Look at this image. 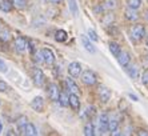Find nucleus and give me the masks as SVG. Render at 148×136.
<instances>
[{
    "label": "nucleus",
    "instance_id": "nucleus-1",
    "mask_svg": "<svg viewBox=\"0 0 148 136\" xmlns=\"http://www.w3.org/2000/svg\"><path fill=\"white\" fill-rule=\"evenodd\" d=\"M82 82L83 84L88 85V87H92V85L96 84L97 82V78H96V73L93 71H91V69H86L84 72H82Z\"/></svg>",
    "mask_w": 148,
    "mask_h": 136
},
{
    "label": "nucleus",
    "instance_id": "nucleus-2",
    "mask_svg": "<svg viewBox=\"0 0 148 136\" xmlns=\"http://www.w3.org/2000/svg\"><path fill=\"white\" fill-rule=\"evenodd\" d=\"M131 36L135 41H140L144 39L145 36V28L144 25H141V24H136L134 27L131 28Z\"/></svg>",
    "mask_w": 148,
    "mask_h": 136
},
{
    "label": "nucleus",
    "instance_id": "nucleus-3",
    "mask_svg": "<svg viewBox=\"0 0 148 136\" xmlns=\"http://www.w3.org/2000/svg\"><path fill=\"white\" fill-rule=\"evenodd\" d=\"M34 83L36 87H43L45 83V76L40 68H35L34 69Z\"/></svg>",
    "mask_w": 148,
    "mask_h": 136
},
{
    "label": "nucleus",
    "instance_id": "nucleus-4",
    "mask_svg": "<svg viewBox=\"0 0 148 136\" xmlns=\"http://www.w3.org/2000/svg\"><path fill=\"white\" fill-rule=\"evenodd\" d=\"M108 122H110V117H108L107 113L106 112L100 113V116H99V128H97L99 132L97 133H103V132H106V131H108Z\"/></svg>",
    "mask_w": 148,
    "mask_h": 136
},
{
    "label": "nucleus",
    "instance_id": "nucleus-5",
    "mask_svg": "<svg viewBox=\"0 0 148 136\" xmlns=\"http://www.w3.org/2000/svg\"><path fill=\"white\" fill-rule=\"evenodd\" d=\"M68 73L72 78H79L82 75V65H80V63H77V61L71 63L68 65Z\"/></svg>",
    "mask_w": 148,
    "mask_h": 136
},
{
    "label": "nucleus",
    "instance_id": "nucleus-6",
    "mask_svg": "<svg viewBox=\"0 0 148 136\" xmlns=\"http://www.w3.org/2000/svg\"><path fill=\"white\" fill-rule=\"evenodd\" d=\"M15 48H16L17 52L23 54V52L28 48V41L25 40L23 36H17V38L15 39Z\"/></svg>",
    "mask_w": 148,
    "mask_h": 136
},
{
    "label": "nucleus",
    "instance_id": "nucleus-7",
    "mask_svg": "<svg viewBox=\"0 0 148 136\" xmlns=\"http://www.w3.org/2000/svg\"><path fill=\"white\" fill-rule=\"evenodd\" d=\"M31 108L35 109V111H38V112H41L43 108H44V99L41 98V96H36L31 102Z\"/></svg>",
    "mask_w": 148,
    "mask_h": 136
},
{
    "label": "nucleus",
    "instance_id": "nucleus-8",
    "mask_svg": "<svg viewBox=\"0 0 148 136\" xmlns=\"http://www.w3.org/2000/svg\"><path fill=\"white\" fill-rule=\"evenodd\" d=\"M41 54H43L44 63H47V64H53V63H55V55H53V52H52L49 48H43V49H41Z\"/></svg>",
    "mask_w": 148,
    "mask_h": 136
},
{
    "label": "nucleus",
    "instance_id": "nucleus-9",
    "mask_svg": "<svg viewBox=\"0 0 148 136\" xmlns=\"http://www.w3.org/2000/svg\"><path fill=\"white\" fill-rule=\"evenodd\" d=\"M21 135H25V136H36L38 135V129L36 127L32 124V123H27L24 126V128L21 129Z\"/></svg>",
    "mask_w": 148,
    "mask_h": 136
},
{
    "label": "nucleus",
    "instance_id": "nucleus-10",
    "mask_svg": "<svg viewBox=\"0 0 148 136\" xmlns=\"http://www.w3.org/2000/svg\"><path fill=\"white\" fill-rule=\"evenodd\" d=\"M99 98H100V100H101V103H107L111 99V91L107 87L100 85L99 87Z\"/></svg>",
    "mask_w": 148,
    "mask_h": 136
},
{
    "label": "nucleus",
    "instance_id": "nucleus-11",
    "mask_svg": "<svg viewBox=\"0 0 148 136\" xmlns=\"http://www.w3.org/2000/svg\"><path fill=\"white\" fill-rule=\"evenodd\" d=\"M48 96L51 100H53V102H58L59 100V96H60V91H59L58 85L56 84H49L48 87Z\"/></svg>",
    "mask_w": 148,
    "mask_h": 136
},
{
    "label": "nucleus",
    "instance_id": "nucleus-12",
    "mask_svg": "<svg viewBox=\"0 0 148 136\" xmlns=\"http://www.w3.org/2000/svg\"><path fill=\"white\" fill-rule=\"evenodd\" d=\"M117 61L121 67H128L130 65V61H131V58H130V54L128 52H120L119 56H117Z\"/></svg>",
    "mask_w": 148,
    "mask_h": 136
},
{
    "label": "nucleus",
    "instance_id": "nucleus-13",
    "mask_svg": "<svg viewBox=\"0 0 148 136\" xmlns=\"http://www.w3.org/2000/svg\"><path fill=\"white\" fill-rule=\"evenodd\" d=\"M69 106L73 111H79L80 109V100H79V96L76 93H71L69 95Z\"/></svg>",
    "mask_w": 148,
    "mask_h": 136
},
{
    "label": "nucleus",
    "instance_id": "nucleus-14",
    "mask_svg": "<svg viewBox=\"0 0 148 136\" xmlns=\"http://www.w3.org/2000/svg\"><path fill=\"white\" fill-rule=\"evenodd\" d=\"M66 83H67V87H68V89L71 91V93H76V95H79V93H80V89H79V87H77V84L73 82L72 76L67 79Z\"/></svg>",
    "mask_w": 148,
    "mask_h": 136
},
{
    "label": "nucleus",
    "instance_id": "nucleus-15",
    "mask_svg": "<svg viewBox=\"0 0 148 136\" xmlns=\"http://www.w3.org/2000/svg\"><path fill=\"white\" fill-rule=\"evenodd\" d=\"M14 8V4L11 0H1L0 1V11H3V12H11Z\"/></svg>",
    "mask_w": 148,
    "mask_h": 136
},
{
    "label": "nucleus",
    "instance_id": "nucleus-16",
    "mask_svg": "<svg viewBox=\"0 0 148 136\" xmlns=\"http://www.w3.org/2000/svg\"><path fill=\"white\" fill-rule=\"evenodd\" d=\"M110 51H111V54L114 55L115 58H117L119 56V54L121 52V49H120V45L117 44L116 41H110Z\"/></svg>",
    "mask_w": 148,
    "mask_h": 136
},
{
    "label": "nucleus",
    "instance_id": "nucleus-17",
    "mask_svg": "<svg viewBox=\"0 0 148 136\" xmlns=\"http://www.w3.org/2000/svg\"><path fill=\"white\" fill-rule=\"evenodd\" d=\"M82 43H83V45H84V48H86L90 54H95V47L91 44V41L88 40V38H87V36H84V35L82 36Z\"/></svg>",
    "mask_w": 148,
    "mask_h": 136
},
{
    "label": "nucleus",
    "instance_id": "nucleus-18",
    "mask_svg": "<svg viewBox=\"0 0 148 136\" xmlns=\"http://www.w3.org/2000/svg\"><path fill=\"white\" fill-rule=\"evenodd\" d=\"M125 17H127L128 20H131V21H135V20H138V10H132V8H128L127 11H125Z\"/></svg>",
    "mask_w": 148,
    "mask_h": 136
},
{
    "label": "nucleus",
    "instance_id": "nucleus-19",
    "mask_svg": "<svg viewBox=\"0 0 148 136\" xmlns=\"http://www.w3.org/2000/svg\"><path fill=\"white\" fill-rule=\"evenodd\" d=\"M117 4H119V1H117V0H106V1L103 3V8H104V10L112 11V10H115V8L117 7Z\"/></svg>",
    "mask_w": 148,
    "mask_h": 136
},
{
    "label": "nucleus",
    "instance_id": "nucleus-20",
    "mask_svg": "<svg viewBox=\"0 0 148 136\" xmlns=\"http://www.w3.org/2000/svg\"><path fill=\"white\" fill-rule=\"evenodd\" d=\"M58 102L60 103V106H63V107L69 106V96L67 95L66 92H60V96H59Z\"/></svg>",
    "mask_w": 148,
    "mask_h": 136
},
{
    "label": "nucleus",
    "instance_id": "nucleus-21",
    "mask_svg": "<svg viewBox=\"0 0 148 136\" xmlns=\"http://www.w3.org/2000/svg\"><path fill=\"white\" fill-rule=\"evenodd\" d=\"M95 127H93V124L91 122H88L86 124V126H84V135L86 136H93L95 135Z\"/></svg>",
    "mask_w": 148,
    "mask_h": 136
},
{
    "label": "nucleus",
    "instance_id": "nucleus-22",
    "mask_svg": "<svg viewBox=\"0 0 148 136\" xmlns=\"http://www.w3.org/2000/svg\"><path fill=\"white\" fill-rule=\"evenodd\" d=\"M67 38H68V35H67L66 31H63V30H59L58 32L55 34V39H56V41H59V43H63V41H66Z\"/></svg>",
    "mask_w": 148,
    "mask_h": 136
},
{
    "label": "nucleus",
    "instance_id": "nucleus-23",
    "mask_svg": "<svg viewBox=\"0 0 148 136\" xmlns=\"http://www.w3.org/2000/svg\"><path fill=\"white\" fill-rule=\"evenodd\" d=\"M14 7H16L17 10H25L27 8V0H11Z\"/></svg>",
    "mask_w": 148,
    "mask_h": 136
},
{
    "label": "nucleus",
    "instance_id": "nucleus-24",
    "mask_svg": "<svg viewBox=\"0 0 148 136\" xmlns=\"http://www.w3.org/2000/svg\"><path fill=\"white\" fill-rule=\"evenodd\" d=\"M128 75L131 76L134 80H136V79L139 78V68L136 67V65H132V67L128 68Z\"/></svg>",
    "mask_w": 148,
    "mask_h": 136
},
{
    "label": "nucleus",
    "instance_id": "nucleus-25",
    "mask_svg": "<svg viewBox=\"0 0 148 136\" xmlns=\"http://www.w3.org/2000/svg\"><path fill=\"white\" fill-rule=\"evenodd\" d=\"M28 123V119H27V116H20L19 119L16 120V126H17V128H19V131L21 132V129L24 128V126Z\"/></svg>",
    "mask_w": 148,
    "mask_h": 136
},
{
    "label": "nucleus",
    "instance_id": "nucleus-26",
    "mask_svg": "<svg viewBox=\"0 0 148 136\" xmlns=\"http://www.w3.org/2000/svg\"><path fill=\"white\" fill-rule=\"evenodd\" d=\"M68 4H69V10H71L72 15H73V16H77V14H79V10H77L76 0H68Z\"/></svg>",
    "mask_w": 148,
    "mask_h": 136
},
{
    "label": "nucleus",
    "instance_id": "nucleus-27",
    "mask_svg": "<svg viewBox=\"0 0 148 136\" xmlns=\"http://www.w3.org/2000/svg\"><path fill=\"white\" fill-rule=\"evenodd\" d=\"M116 129H119V122L116 119H110V122H108V131L114 132Z\"/></svg>",
    "mask_w": 148,
    "mask_h": 136
},
{
    "label": "nucleus",
    "instance_id": "nucleus-28",
    "mask_svg": "<svg viewBox=\"0 0 148 136\" xmlns=\"http://www.w3.org/2000/svg\"><path fill=\"white\" fill-rule=\"evenodd\" d=\"M128 8L132 10H139L141 7V0H128Z\"/></svg>",
    "mask_w": 148,
    "mask_h": 136
},
{
    "label": "nucleus",
    "instance_id": "nucleus-29",
    "mask_svg": "<svg viewBox=\"0 0 148 136\" xmlns=\"http://www.w3.org/2000/svg\"><path fill=\"white\" fill-rule=\"evenodd\" d=\"M11 39V32L8 30H1L0 31V40L1 41H8Z\"/></svg>",
    "mask_w": 148,
    "mask_h": 136
},
{
    "label": "nucleus",
    "instance_id": "nucleus-30",
    "mask_svg": "<svg viewBox=\"0 0 148 136\" xmlns=\"http://www.w3.org/2000/svg\"><path fill=\"white\" fill-rule=\"evenodd\" d=\"M103 24H106V25H110L111 23H112V21H114V15L112 14H107L106 15V16L103 17Z\"/></svg>",
    "mask_w": 148,
    "mask_h": 136
},
{
    "label": "nucleus",
    "instance_id": "nucleus-31",
    "mask_svg": "<svg viewBox=\"0 0 148 136\" xmlns=\"http://www.w3.org/2000/svg\"><path fill=\"white\" fill-rule=\"evenodd\" d=\"M141 83L144 85H148V69H145L143 72V75H141Z\"/></svg>",
    "mask_w": 148,
    "mask_h": 136
},
{
    "label": "nucleus",
    "instance_id": "nucleus-32",
    "mask_svg": "<svg viewBox=\"0 0 148 136\" xmlns=\"http://www.w3.org/2000/svg\"><path fill=\"white\" fill-rule=\"evenodd\" d=\"M8 89H10V87H8L7 83L3 82V80H0V92H7Z\"/></svg>",
    "mask_w": 148,
    "mask_h": 136
},
{
    "label": "nucleus",
    "instance_id": "nucleus-33",
    "mask_svg": "<svg viewBox=\"0 0 148 136\" xmlns=\"http://www.w3.org/2000/svg\"><path fill=\"white\" fill-rule=\"evenodd\" d=\"M88 36H90V39H91V40H93V41H97V40H99L96 32H95V31H92V30L88 31Z\"/></svg>",
    "mask_w": 148,
    "mask_h": 136
},
{
    "label": "nucleus",
    "instance_id": "nucleus-34",
    "mask_svg": "<svg viewBox=\"0 0 148 136\" xmlns=\"http://www.w3.org/2000/svg\"><path fill=\"white\" fill-rule=\"evenodd\" d=\"M7 71H8L7 64L4 63V60H1V59H0V72H3V73H5Z\"/></svg>",
    "mask_w": 148,
    "mask_h": 136
},
{
    "label": "nucleus",
    "instance_id": "nucleus-35",
    "mask_svg": "<svg viewBox=\"0 0 148 136\" xmlns=\"http://www.w3.org/2000/svg\"><path fill=\"white\" fill-rule=\"evenodd\" d=\"M138 135H140V136H148V131H145V129H139V131H138Z\"/></svg>",
    "mask_w": 148,
    "mask_h": 136
},
{
    "label": "nucleus",
    "instance_id": "nucleus-36",
    "mask_svg": "<svg viewBox=\"0 0 148 136\" xmlns=\"http://www.w3.org/2000/svg\"><path fill=\"white\" fill-rule=\"evenodd\" d=\"M128 96H130V99H132V100H134V102H136V100H139V99H138V96L132 95V93H130V95H128Z\"/></svg>",
    "mask_w": 148,
    "mask_h": 136
},
{
    "label": "nucleus",
    "instance_id": "nucleus-37",
    "mask_svg": "<svg viewBox=\"0 0 148 136\" xmlns=\"http://www.w3.org/2000/svg\"><path fill=\"white\" fill-rule=\"evenodd\" d=\"M62 1V0H49V3H52V4H59Z\"/></svg>",
    "mask_w": 148,
    "mask_h": 136
},
{
    "label": "nucleus",
    "instance_id": "nucleus-38",
    "mask_svg": "<svg viewBox=\"0 0 148 136\" xmlns=\"http://www.w3.org/2000/svg\"><path fill=\"white\" fill-rule=\"evenodd\" d=\"M7 135H15V132H14V131H12V129H10V131H8V132H7Z\"/></svg>",
    "mask_w": 148,
    "mask_h": 136
},
{
    "label": "nucleus",
    "instance_id": "nucleus-39",
    "mask_svg": "<svg viewBox=\"0 0 148 136\" xmlns=\"http://www.w3.org/2000/svg\"><path fill=\"white\" fill-rule=\"evenodd\" d=\"M144 17H145V20L148 21V11H145V15H144Z\"/></svg>",
    "mask_w": 148,
    "mask_h": 136
},
{
    "label": "nucleus",
    "instance_id": "nucleus-40",
    "mask_svg": "<svg viewBox=\"0 0 148 136\" xmlns=\"http://www.w3.org/2000/svg\"><path fill=\"white\" fill-rule=\"evenodd\" d=\"M1 129H3V126H1V122H0V133H1Z\"/></svg>",
    "mask_w": 148,
    "mask_h": 136
},
{
    "label": "nucleus",
    "instance_id": "nucleus-41",
    "mask_svg": "<svg viewBox=\"0 0 148 136\" xmlns=\"http://www.w3.org/2000/svg\"><path fill=\"white\" fill-rule=\"evenodd\" d=\"M147 45H148V39H147Z\"/></svg>",
    "mask_w": 148,
    "mask_h": 136
},
{
    "label": "nucleus",
    "instance_id": "nucleus-42",
    "mask_svg": "<svg viewBox=\"0 0 148 136\" xmlns=\"http://www.w3.org/2000/svg\"><path fill=\"white\" fill-rule=\"evenodd\" d=\"M0 106H1V104H0Z\"/></svg>",
    "mask_w": 148,
    "mask_h": 136
}]
</instances>
